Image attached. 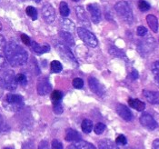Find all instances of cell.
Here are the masks:
<instances>
[{
  "mask_svg": "<svg viewBox=\"0 0 159 149\" xmlns=\"http://www.w3.org/2000/svg\"><path fill=\"white\" fill-rule=\"evenodd\" d=\"M5 56L8 64L12 66H20L27 62L28 54L25 50L17 43L10 41L7 44L5 48Z\"/></svg>",
  "mask_w": 159,
  "mask_h": 149,
  "instance_id": "1",
  "label": "cell"
},
{
  "mask_svg": "<svg viewBox=\"0 0 159 149\" xmlns=\"http://www.w3.org/2000/svg\"><path fill=\"white\" fill-rule=\"evenodd\" d=\"M3 106L7 111H20L24 106V98L20 95L8 94L3 100Z\"/></svg>",
  "mask_w": 159,
  "mask_h": 149,
  "instance_id": "2",
  "label": "cell"
},
{
  "mask_svg": "<svg viewBox=\"0 0 159 149\" xmlns=\"http://www.w3.org/2000/svg\"><path fill=\"white\" fill-rule=\"evenodd\" d=\"M116 12L122 18L123 20L127 23L131 24L133 22V13L129 4L125 1H119L115 6Z\"/></svg>",
  "mask_w": 159,
  "mask_h": 149,
  "instance_id": "3",
  "label": "cell"
},
{
  "mask_svg": "<svg viewBox=\"0 0 159 149\" xmlns=\"http://www.w3.org/2000/svg\"><path fill=\"white\" fill-rule=\"evenodd\" d=\"M77 34H78V37H80V39L87 46H89L91 47H98V41L97 37L89 30H87L84 27H78L77 28Z\"/></svg>",
  "mask_w": 159,
  "mask_h": 149,
  "instance_id": "4",
  "label": "cell"
},
{
  "mask_svg": "<svg viewBox=\"0 0 159 149\" xmlns=\"http://www.w3.org/2000/svg\"><path fill=\"white\" fill-rule=\"evenodd\" d=\"M56 48H57V51L60 54L63 59H66L72 64H75V66L77 65V61H76L75 57L74 56L71 50L69 49V47H67L66 45H64L62 43H58L57 45H56Z\"/></svg>",
  "mask_w": 159,
  "mask_h": 149,
  "instance_id": "5",
  "label": "cell"
},
{
  "mask_svg": "<svg viewBox=\"0 0 159 149\" xmlns=\"http://www.w3.org/2000/svg\"><path fill=\"white\" fill-rule=\"evenodd\" d=\"M155 47H156L155 39L153 37H149L143 41H140V43L138 44L137 49L142 56H146L151 51H153Z\"/></svg>",
  "mask_w": 159,
  "mask_h": 149,
  "instance_id": "6",
  "label": "cell"
},
{
  "mask_svg": "<svg viewBox=\"0 0 159 149\" xmlns=\"http://www.w3.org/2000/svg\"><path fill=\"white\" fill-rule=\"evenodd\" d=\"M4 84L5 87L9 90V91H14L16 89L17 87V81H16V77L15 74L13 73L11 70H8L7 73L4 74Z\"/></svg>",
  "mask_w": 159,
  "mask_h": 149,
  "instance_id": "7",
  "label": "cell"
},
{
  "mask_svg": "<svg viewBox=\"0 0 159 149\" xmlns=\"http://www.w3.org/2000/svg\"><path fill=\"white\" fill-rule=\"evenodd\" d=\"M140 123L144 127H146L147 129L151 130V131H153L158 127V124L157 123V121L155 120V118L147 113L143 114L140 116Z\"/></svg>",
  "mask_w": 159,
  "mask_h": 149,
  "instance_id": "8",
  "label": "cell"
},
{
  "mask_svg": "<svg viewBox=\"0 0 159 149\" xmlns=\"http://www.w3.org/2000/svg\"><path fill=\"white\" fill-rule=\"evenodd\" d=\"M88 85L92 92H94L98 97H103L106 93V89L104 86L95 77L88 78Z\"/></svg>",
  "mask_w": 159,
  "mask_h": 149,
  "instance_id": "9",
  "label": "cell"
},
{
  "mask_svg": "<svg viewBox=\"0 0 159 149\" xmlns=\"http://www.w3.org/2000/svg\"><path fill=\"white\" fill-rule=\"evenodd\" d=\"M42 16L44 20L48 23L51 24L55 21L56 18V11L54 7L50 4H45L42 7Z\"/></svg>",
  "mask_w": 159,
  "mask_h": 149,
  "instance_id": "10",
  "label": "cell"
},
{
  "mask_svg": "<svg viewBox=\"0 0 159 149\" xmlns=\"http://www.w3.org/2000/svg\"><path fill=\"white\" fill-rule=\"evenodd\" d=\"M52 86L48 78H40L37 82V93L40 96H46L50 93Z\"/></svg>",
  "mask_w": 159,
  "mask_h": 149,
  "instance_id": "11",
  "label": "cell"
},
{
  "mask_svg": "<svg viewBox=\"0 0 159 149\" xmlns=\"http://www.w3.org/2000/svg\"><path fill=\"white\" fill-rule=\"evenodd\" d=\"M87 11L91 16V19L95 24H98L101 20V9L98 4H89L87 6Z\"/></svg>",
  "mask_w": 159,
  "mask_h": 149,
  "instance_id": "12",
  "label": "cell"
},
{
  "mask_svg": "<svg viewBox=\"0 0 159 149\" xmlns=\"http://www.w3.org/2000/svg\"><path fill=\"white\" fill-rule=\"evenodd\" d=\"M116 111L119 115L120 117H122L124 120H125L127 122H129V121H131L133 119L132 112L130 111V109L127 106H125V105H122V104L116 105Z\"/></svg>",
  "mask_w": 159,
  "mask_h": 149,
  "instance_id": "13",
  "label": "cell"
},
{
  "mask_svg": "<svg viewBox=\"0 0 159 149\" xmlns=\"http://www.w3.org/2000/svg\"><path fill=\"white\" fill-rule=\"evenodd\" d=\"M143 96L147 100L148 103L152 105H158L159 104V92H154V91H148L144 90Z\"/></svg>",
  "mask_w": 159,
  "mask_h": 149,
  "instance_id": "14",
  "label": "cell"
},
{
  "mask_svg": "<svg viewBox=\"0 0 159 149\" xmlns=\"http://www.w3.org/2000/svg\"><path fill=\"white\" fill-rule=\"evenodd\" d=\"M75 13H76V16L77 18L79 19V21L83 24V25H87V26H90V23H89V20H88V17L86 16V10L83 7H75Z\"/></svg>",
  "mask_w": 159,
  "mask_h": 149,
  "instance_id": "15",
  "label": "cell"
},
{
  "mask_svg": "<svg viewBox=\"0 0 159 149\" xmlns=\"http://www.w3.org/2000/svg\"><path fill=\"white\" fill-rule=\"evenodd\" d=\"M65 138L68 142H78V141L81 140V136L75 129L68 128L66 131V137H65Z\"/></svg>",
  "mask_w": 159,
  "mask_h": 149,
  "instance_id": "16",
  "label": "cell"
},
{
  "mask_svg": "<svg viewBox=\"0 0 159 149\" xmlns=\"http://www.w3.org/2000/svg\"><path fill=\"white\" fill-rule=\"evenodd\" d=\"M66 149H96V147L88 142L80 140L78 142H74Z\"/></svg>",
  "mask_w": 159,
  "mask_h": 149,
  "instance_id": "17",
  "label": "cell"
},
{
  "mask_svg": "<svg viewBox=\"0 0 159 149\" xmlns=\"http://www.w3.org/2000/svg\"><path fill=\"white\" fill-rule=\"evenodd\" d=\"M147 22L151 30L155 33L158 31V20L154 15H148L147 16Z\"/></svg>",
  "mask_w": 159,
  "mask_h": 149,
  "instance_id": "18",
  "label": "cell"
},
{
  "mask_svg": "<svg viewBox=\"0 0 159 149\" xmlns=\"http://www.w3.org/2000/svg\"><path fill=\"white\" fill-rule=\"evenodd\" d=\"M128 104L130 106V107L134 108L137 111H143L146 108V105L144 102H142L139 99H133V98H129L128 99Z\"/></svg>",
  "mask_w": 159,
  "mask_h": 149,
  "instance_id": "19",
  "label": "cell"
},
{
  "mask_svg": "<svg viewBox=\"0 0 159 149\" xmlns=\"http://www.w3.org/2000/svg\"><path fill=\"white\" fill-rule=\"evenodd\" d=\"M99 149H119L117 144L113 142L110 139H104L98 144Z\"/></svg>",
  "mask_w": 159,
  "mask_h": 149,
  "instance_id": "20",
  "label": "cell"
},
{
  "mask_svg": "<svg viewBox=\"0 0 159 149\" xmlns=\"http://www.w3.org/2000/svg\"><path fill=\"white\" fill-rule=\"evenodd\" d=\"M31 47L34 52H36L37 54H44V53H48L50 50V47L48 45H39L36 42H32L31 43Z\"/></svg>",
  "mask_w": 159,
  "mask_h": 149,
  "instance_id": "21",
  "label": "cell"
},
{
  "mask_svg": "<svg viewBox=\"0 0 159 149\" xmlns=\"http://www.w3.org/2000/svg\"><path fill=\"white\" fill-rule=\"evenodd\" d=\"M60 23H61L63 29H64L66 32L73 33L74 31L75 30V24H74L71 20H69V19H67V18H62Z\"/></svg>",
  "mask_w": 159,
  "mask_h": 149,
  "instance_id": "22",
  "label": "cell"
},
{
  "mask_svg": "<svg viewBox=\"0 0 159 149\" xmlns=\"http://www.w3.org/2000/svg\"><path fill=\"white\" fill-rule=\"evenodd\" d=\"M60 37L66 42V44H67L68 46L73 47L75 45V39H74L71 33H68V32H66V31H61L60 32Z\"/></svg>",
  "mask_w": 159,
  "mask_h": 149,
  "instance_id": "23",
  "label": "cell"
},
{
  "mask_svg": "<svg viewBox=\"0 0 159 149\" xmlns=\"http://www.w3.org/2000/svg\"><path fill=\"white\" fill-rule=\"evenodd\" d=\"M151 71L154 75V80H155L156 84L159 87V61H156L153 63Z\"/></svg>",
  "mask_w": 159,
  "mask_h": 149,
  "instance_id": "24",
  "label": "cell"
},
{
  "mask_svg": "<svg viewBox=\"0 0 159 149\" xmlns=\"http://www.w3.org/2000/svg\"><path fill=\"white\" fill-rule=\"evenodd\" d=\"M81 127H82V131L86 134H88L92 131L93 129V123L91 120L89 119H85L83 122H82V124H81Z\"/></svg>",
  "mask_w": 159,
  "mask_h": 149,
  "instance_id": "25",
  "label": "cell"
},
{
  "mask_svg": "<svg viewBox=\"0 0 159 149\" xmlns=\"http://www.w3.org/2000/svg\"><path fill=\"white\" fill-rule=\"evenodd\" d=\"M63 97V95L60 91L58 90H55L52 95H51V98H52V102H53V105H57V104H59L61 103V99Z\"/></svg>",
  "mask_w": 159,
  "mask_h": 149,
  "instance_id": "26",
  "label": "cell"
},
{
  "mask_svg": "<svg viewBox=\"0 0 159 149\" xmlns=\"http://www.w3.org/2000/svg\"><path fill=\"white\" fill-rule=\"evenodd\" d=\"M50 68H51V71L53 73H59L62 71L63 66H62L61 63L57 61V60H54L50 64Z\"/></svg>",
  "mask_w": 159,
  "mask_h": 149,
  "instance_id": "27",
  "label": "cell"
},
{
  "mask_svg": "<svg viewBox=\"0 0 159 149\" xmlns=\"http://www.w3.org/2000/svg\"><path fill=\"white\" fill-rule=\"evenodd\" d=\"M59 10H60V14H61L62 16L64 17H66L69 13H70V10H69V7L67 6V4L66 2H61L60 3V6H59Z\"/></svg>",
  "mask_w": 159,
  "mask_h": 149,
  "instance_id": "28",
  "label": "cell"
},
{
  "mask_svg": "<svg viewBox=\"0 0 159 149\" xmlns=\"http://www.w3.org/2000/svg\"><path fill=\"white\" fill-rule=\"evenodd\" d=\"M26 15L32 18V20H37V9L33 7H27L25 9Z\"/></svg>",
  "mask_w": 159,
  "mask_h": 149,
  "instance_id": "29",
  "label": "cell"
},
{
  "mask_svg": "<svg viewBox=\"0 0 159 149\" xmlns=\"http://www.w3.org/2000/svg\"><path fill=\"white\" fill-rule=\"evenodd\" d=\"M109 52H110V54L112 56H116V57H120V58H126L125 57V55L123 53L122 51L120 49H118V48H116V47H111L110 49H109Z\"/></svg>",
  "mask_w": 159,
  "mask_h": 149,
  "instance_id": "30",
  "label": "cell"
},
{
  "mask_svg": "<svg viewBox=\"0 0 159 149\" xmlns=\"http://www.w3.org/2000/svg\"><path fill=\"white\" fill-rule=\"evenodd\" d=\"M138 7H139V9H140L141 11L146 12V11L150 9V5L147 3V1H145V0H140V1L138 2Z\"/></svg>",
  "mask_w": 159,
  "mask_h": 149,
  "instance_id": "31",
  "label": "cell"
},
{
  "mask_svg": "<svg viewBox=\"0 0 159 149\" xmlns=\"http://www.w3.org/2000/svg\"><path fill=\"white\" fill-rule=\"evenodd\" d=\"M106 129V125L103 124V123H98L94 126V132L97 134V135H101Z\"/></svg>",
  "mask_w": 159,
  "mask_h": 149,
  "instance_id": "32",
  "label": "cell"
},
{
  "mask_svg": "<svg viewBox=\"0 0 159 149\" xmlns=\"http://www.w3.org/2000/svg\"><path fill=\"white\" fill-rule=\"evenodd\" d=\"M73 86L75 88H77V89H81L82 87H84V81L79 78V77H76L73 80Z\"/></svg>",
  "mask_w": 159,
  "mask_h": 149,
  "instance_id": "33",
  "label": "cell"
},
{
  "mask_svg": "<svg viewBox=\"0 0 159 149\" xmlns=\"http://www.w3.org/2000/svg\"><path fill=\"white\" fill-rule=\"evenodd\" d=\"M16 81H17L18 84H21L23 86L26 85L27 79H26V77H25V75L24 74H17L16 75Z\"/></svg>",
  "mask_w": 159,
  "mask_h": 149,
  "instance_id": "34",
  "label": "cell"
},
{
  "mask_svg": "<svg viewBox=\"0 0 159 149\" xmlns=\"http://www.w3.org/2000/svg\"><path fill=\"white\" fill-rule=\"evenodd\" d=\"M136 34H137V36H139V37H145L147 34V27H145V26H143V25L138 26L137 29H136Z\"/></svg>",
  "mask_w": 159,
  "mask_h": 149,
  "instance_id": "35",
  "label": "cell"
},
{
  "mask_svg": "<svg viewBox=\"0 0 159 149\" xmlns=\"http://www.w3.org/2000/svg\"><path fill=\"white\" fill-rule=\"evenodd\" d=\"M51 147L52 149H64L63 145L61 144L60 141H58L57 139H54L51 143Z\"/></svg>",
  "mask_w": 159,
  "mask_h": 149,
  "instance_id": "36",
  "label": "cell"
},
{
  "mask_svg": "<svg viewBox=\"0 0 159 149\" xmlns=\"http://www.w3.org/2000/svg\"><path fill=\"white\" fill-rule=\"evenodd\" d=\"M116 143L117 145H121V146H125V145H126V143H127L126 137H125V136H123V135L118 136L117 138L116 139Z\"/></svg>",
  "mask_w": 159,
  "mask_h": 149,
  "instance_id": "37",
  "label": "cell"
},
{
  "mask_svg": "<svg viewBox=\"0 0 159 149\" xmlns=\"http://www.w3.org/2000/svg\"><path fill=\"white\" fill-rule=\"evenodd\" d=\"M53 110L55 112V114H57V115H60V114H62V113H63V106H62L61 103L57 104V105H54Z\"/></svg>",
  "mask_w": 159,
  "mask_h": 149,
  "instance_id": "38",
  "label": "cell"
},
{
  "mask_svg": "<svg viewBox=\"0 0 159 149\" xmlns=\"http://www.w3.org/2000/svg\"><path fill=\"white\" fill-rule=\"evenodd\" d=\"M21 40H22V42L24 43L25 45H26V46H31V40H30V38L28 36H26V35H25V34H22L21 35Z\"/></svg>",
  "mask_w": 159,
  "mask_h": 149,
  "instance_id": "39",
  "label": "cell"
},
{
  "mask_svg": "<svg viewBox=\"0 0 159 149\" xmlns=\"http://www.w3.org/2000/svg\"><path fill=\"white\" fill-rule=\"evenodd\" d=\"M7 59L3 55H0V68H5L7 65Z\"/></svg>",
  "mask_w": 159,
  "mask_h": 149,
  "instance_id": "40",
  "label": "cell"
},
{
  "mask_svg": "<svg viewBox=\"0 0 159 149\" xmlns=\"http://www.w3.org/2000/svg\"><path fill=\"white\" fill-rule=\"evenodd\" d=\"M6 46H7V42H6L5 37L0 35V53L3 52V51H5Z\"/></svg>",
  "mask_w": 159,
  "mask_h": 149,
  "instance_id": "41",
  "label": "cell"
},
{
  "mask_svg": "<svg viewBox=\"0 0 159 149\" xmlns=\"http://www.w3.org/2000/svg\"><path fill=\"white\" fill-rule=\"evenodd\" d=\"M37 149H49V145L48 141H41L39 146H38V148Z\"/></svg>",
  "mask_w": 159,
  "mask_h": 149,
  "instance_id": "42",
  "label": "cell"
},
{
  "mask_svg": "<svg viewBox=\"0 0 159 149\" xmlns=\"http://www.w3.org/2000/svg\"><path fill=\"white\" fill-rule=\"evenodd\" d=\"M5 84H4V80L0 77V98L3 97L4 95V90H5Z\"/></svg>",
  "mask_w": 159,
  "mask_h": 149,
  "instance_id": "43",
  "label": "cell"
},
{
  "mask_svg": "<svg viewBox=\"0 0 159 149\" xmlns=\"http://www.w3.org/2000/svg\"><path fill=\"white\" fill-rule=\"evenodd\" d=\"M130 76H131V78L133 79V80H135V79H137L138 78V72L134 69L132 72H131V74H130Z\"/></svg>",
  "mask_w": 159,
  "mask_h": 149,
  "instance_id": "44",
  "label": "cell"
},
{
  "mask_svg": "<svg viewBox=\"0 0 159 149\" xmlns=\"http://www.w3.org/2000/svg\"><path fill=\"white\" fill-rule=\"evenodd\" d=\"M152 149H159V139H156L152 144Z\"/></svg>",
  "mask_w": 159,
  "mask_h": 149,
  "instance_id": "45",
  "label": "cell"
},
{
  "mask_svg": "<svg viewBox=\"0 0 159 149\" xmlns=\"http://www.w3.org/2000/svg\"><path fill=\"white\" fill-rule=\"evenodd\" d=\"M2 124H3V119H2V116H1V115H0V131H1Z\"/></svg>",
  "mask_w": 159,
  "mask_h": 149,
  "instance_id": "46",
  "label": "cell"
},
{
  "mask_svg": "<svg viewBox=\"0 0 159 149\" xmlns=\"http://www.w3.org/2000/svg\"><path fill=\"white\" fill-rule=\"evenodd\" d=\"M23 1H24V0H23ZM33 1H35L36 3H39V2H40L41 0H33Z\"/></svg>",
  "mask_w": 159,
  "mask_h": 149,
  "instance_id": "47",
  "label": "cell"
},
{
  "mask_svg": "<svg viewBox=\"0 0 159 149\" xmlns=\"http://www.w3.org/2000/svg\"><path fill=\"white\" fill-rule=\"evenodd\" d=\"M2 29V24H1V22H0V30Z\"/></svg>",
  "mask_w": 159,
  "mask_h": 149,
  "instance_id": "48",
  "label": "cell"
},
{
  "mask_svg": "<svg viewBox=\"0 0 159 149\" xmlns=\"http://www.w3.org/2000/svg\"><path fill=\"white\" fill-rule=\"evenodd\" d=\"M5 149H14V148H13V147H6Z\"/></svg>",
  "mask_w": 159,
  "mask_h": 149,
  "instance_id": "49",
  "label": "cell"
},
{
  "mask_svg": "<svg viewBox=\"0 0 159 149\" xmlns=\"http://www.w3.org/2000/svg\"><path fill=\"white\" fill-rule=\"evenodd\" d=\"M74 2H78V1H79V0H73Z\"/></svg>",
  "mask_w": 159,
  "mask_h": 149,
  "instance_id": "50",
  "label": "cell"
},
{
  "mask_svg": "<svg viewBox=\"0 0 159 149\" xmlns=\"http://www.w3.org/2000/svg\"><path fill=\"white\" fill-rule=\"evenodd\" d=\"M125 149H134V148H131V147H128V148H125Z\"/></svg>",
  "mask_w": 159,
  "mask_h": 149,
  "instance_id": "51",
  "label": "cell"
}]
</instances>
